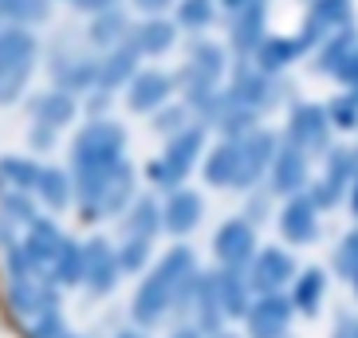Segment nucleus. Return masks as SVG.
Returning a JSON list of instances; mask_svg holds the SVG:
<instances>
[{
  "label": "nucleus",
  "instance_id": "a18cd8bd",
  "mask_svg": "<svg viewBox=\"0 0 358 338\" xmlns=\"http://www.w3.org/2000/svg\"><path fill=\"white\" fill-rule=\"evenodd\" d=\"M335 75H338V79H343L347 87H358V47L347 55V59H343V67H338Z\"/></svg>",
  "mask_w": 358,
  "mask_h": 338
},
{
  "label": "nucleus",
  "instance_id": "6e6552de",
  "mask_svg": "<svg viewBox=\"0 0 358 338\" xmlns=\"http://www.w3.org/2000/svg\"><path fill=\"white\" fill-rule=\"evenodd\" d=\"M287 138L292 149H323L327 146V110L323 106H295L287 118Z\"/></svg>",
  "mask_w": 358,
  "mask_h": 338
},
{
  "label": "nucleus",
  "instance_id": "1a4fd4ad",
  "mask_svg": "<svg viewBox=\"0 0 358 338\" xmlns=\"http://www.w3.org/2000/svg\"><path fill=\"white\" fill-rule=\"evenodd\" d=\"M127 205H134V173H130L127 161H118V166L106 173L103 189H99V201H95L91 221H95V216H115V212H122Z\"/></svg>",
  "mask_w": 358,
  "mask_h": 338
},
{
  "label": "nucleus",
  "instance_id": "864d4df0",
  "mask_svg": "<svg viewBox=\"0 0 358 338\" xmlns=\"http://www.w3.org/2000/svg\"><path fill=\"white\" fill-rule=\"evenodd\" d=\"M350 209L358 212V173H355V189H350Z\"/></svg>",
  "mask_w": 358,
  "mask_h": 338
},
{
  "label": "nucleus",
  "instance_id": "f704fd0d",
  "mask_svg": "<svg viewBox=\"0 0 358 338\" xmlns=\"http://www.w3.org/2000/svg\"><path fill=\"white\" fill-rule=\"evenodd\" d=\"M355 47H358V36H355V32H338L335 40H327V43H323L319 67H323V71H338V67H343V59H347Z\"/></svg>",
  "mask_w": 358,
  "mask_h": 338
},
{
  "label": "nucleus",
  "instance_id": "5701e85b",
  "mask_svg": "<svg viewBox=\"0 0 358 338\" xmlns=\"http://www.w3.org/2000/svg\"><path fill=\"white\" fill-rule=\"evenodd\" d=\"M268 98V79H264L260 71H241L236 79H232V91H229V103L232 106H244V110H252Z\"/></svg>",
  "mask_w": 358,
  "mask_h": 338
},
{
  "label": "nucleus",
  "instance_id": "79ce46f5",
  "mask_svg": "<svg viewBox=\"0 0 358 338\" xmlns=\"http://www.w3.org/2000/svg\"><path fill=\"white\" fill-rule=\"evenodd\" d=\"M24 83H28V71H0V106H8L20 95Z\"/></svg>",
  "mask_w": 358,
  "mask_h": 338
},
{
  "label": "nucleus",
  "instance_id": "c03bdc74",
  "mask_svg": "<svg viewBox=\"0 0 358 338\" xmlns=\"http://www.w3.org/2000/svg\"><path fill=\"white\" fill-rule=\"evenodd\" d=\"M181 24H185V28H201V24H209L213 20V8H209V4H193V0H189V4H181Z\"/></svg>",
  "mask_w": 358,
  "mask_h": 338
},
{
  "label": "nucleus",
  "instance_id": "473e14b6",
  "mask_svg": "<svg viewBox=\"0 0 358 338\" xmlns=\"http://www.w3.org/2000/svg\"><path fill=\"white\" fill-rule=\"evenodd\" d=\"M55 279L59 284H83V244H71L64 240V248H59V256H55Z\"/></svg>",
  "mask_w": 358,
  "mask_h": 338
},
{
  "label": "nucleus",
  "instance_id": "aec40b11",
  "mask_svg": "<svg viewBox=\"0 0 358 338\" xmlns=\"http://www.w3.org/2000/svg\"><path fill=\"white\" fill-rule=\"evenodd\" d=\"M32 115L43 130H55V126H67L75 118V98L64 95V91H52V95H40L32 103Z\"/></svg>",
  "mask_w": 358,
  "mask_h": 338
},
{
  "label": "nucleus",
  "instance_id": "de8ad7c7",
  "mask_svg": "<svg viewBox=\"0 0 358 338\" xmlns=\"http://www.w3.org/2000/svg\"><path fill=\"white\" fill-rule=\"evenodd\" d=\"M36 338H59V315L43 311V318L36 323Z\"/></svg>",
  "mask_w": 358,
  "mask_h": 338
},
{
  "label": "nucleus",
  "instance_id": "423d86ee",
  "mask_svg": "<svg viewBox=\"0 0 358 338\" xmlns=\"http://www.w3.org/2000/svg\"><path fill=\"white\" fill-rule=\"evenodd\" d=\"M213 248H217V260H221L229 272H241L248 260H252V248H256V236H252V224L244 221H229L221 224V233H217V240H213Z\"/></svg>",
  "mask_w": 358,
  "mask_h": 338
},
{
  "label": "nucleus",
  "instance_id": "ea45409f",
  "mask_svg": "<svg viewBox=\"0 0 358 338\" xmlns=\"http://www.w3.org/2000/svg\"><path fill=\"white\" fill-rule=\"evenodd\" d=\"M350 20V4H315L311 8V24H347Z\"/></svg>",
  "mask_w": 358,
  "mask_h": 338
},
{
  "label": "nucleus",
  "instance_id": "4c0bfd02",
  "mask_svg": "<svg viewBox=\"0 0 358 338\" xmlns=\"http://www.w3.org/2000/svg\"><path fill=\"white\" fill-rule=\"evenodd\" d=\"M115 260H118V272H138V267H146L150 240H127L122 252H115Z\"/></svg>",
  "mask_w": 358,
  "mask_h": 338
},
{
  "label": "nucleus",
  "instance_id": "cd10ccee",
  "mask_svg": "<svg viewBox=\"0 0 358 338\" xmlns=\"http://www.w3.org/2000/svg\"><path fill=\"white\" fill-rule=\"evenodd\" d=\"M197 318H201V330H221V299H217V284H213V275H205V279H197Z\"/></svg>",
  "mask_w": 358,
  "mask_h": 338
},
{
  "label": "nucleus",
  "instance_id": "f03ea898",
  "mask_svg": "<svg viewBox=\"0 0 358 338\" xmlns=\"http://www.w3.org/2000/svg\"><path fill=\"white\" fill-rule=\"evenodd\" d=\"M122 142H127V134H122L118 122L95 118L71 146L75 173H106V169H115L122 161Z\"/></svg>",
  "mask_w": 358,
  "mask_h": 338
},
{
  "label": "nucleus",
  "instance_id": "8fccbe9b",
  "mask_svg": "<svg viewBox=\"0 0 358 338\" xmlns=\"http://www.w3.org/2000/svg\"><path fill=\"white\" fill-rule=\"evenodd\" d=\"M335 338H358V323H350V318H343V330H338Z\"/></svg>",
  "mask_w": 358,
  "mask_h": 338
},
{
  "label": "nucleus",
  "instance_id": "7ed1b4c3",
  "mask_svg": "<svg viewBox=\"0 0 358 338\" xmlns=\"http://www.w3.org/2000/svg\"><path fill=\"white\" fill-rule=\"evenodd\" d=\"M201 142H205V130L201 126H185L181 134H173L169 146H166V158L150 166V177L158 181V185H178V181L193 169V161H197Z\"/></svg>",
  "mask_w": 358,
  "mask_h": 338
},
{
  "label": "nucleus",
  "instance_id": "c756f323",
  "mask_svg": "<svg viewBox=\"0 0 358 338\" xmlns=\"http://www.w3.org/2000/svg\"><path fill=\"white\" fill-rule=\"evenodd\" d=\"M189 71L197 75V79H205V83H217L221 71H224V52L217 47V43H193Z\"/></svg>",
  "mask_w": 358,
  "mask_h": 338
},
{
  "label": "nucleus",
  "instance_id": "5fc2aeb1",
  "mask_svg": "<svg viewBox=\"0 0 358 338\" xmlns=\"http://www.w3.org/2000/svg\"><path fill=\"white\" fill-rule=\"evenodd\" d=\"M118 338H142V335H138V330H122Z\"/></svg>",
  "mask_w": 358,
  "mask_h": 338
},
{
  "label": "nucleus",
  "instance_id": "f3484780",
  "mask_svg": "<svg viewBox=\"0 0 358 338\" xmlns=\"http://www.w3.org/2000/svg\"><path fill=\"white\" fill-rule=\"evenodd\" d=\"M36 59V40L20 28L0 32V71H32Z\"/></svg>",
  "mask_w": 358,
  "mask_h": 338
},
{
  "label": "nucleus",
  "instance_id": "3c124183",
  "mask_svg": "<svg viewBox=\"0 0 358 338\" xmlns=\"http://www.w3.org/2000/svg\"><path fill=\"white\" fill-rule=\"evenodd\" d=\"M103 106H110V95H99V98H91V115H103Z\"/></svg>",
  "mask_w": 358,
  "mask_h": 338
},
{
  "label": "nucleus",
  "instance_id": "4468645a",
  "mask_svg": "<svg viewBox=\"0 0 358 338\" xmlns=\"http://www.w3.org/2000/svg\"><path fill=\"white\" fill-rule=\"evenodd\" d=\"M162 224H166L173 236L193 233V228L201 224V197H197V193H189V189H178L166 201V209H162Z\"/></svg>",
  "mask_w": 358,
  "mask_h": 338
},
{
  "label": "nucleus",
  "instance_id": "e433bc0d",
  "mask_svg": "<svg viewBox=\"0 0 358 338\" xmlns=\"http://www.w3.org/2000/svg\"><path fill=\"white\" fill-rule=\"evenodd\" d=\"M48 4H32V0H0V20H43Z\"/></svg>",
  "mask_w": 358,
  "mask_h": 338
},
{
  "label": "nucleus",
  "instance_id": "393cba45",
  "mask_svg": "<svg viewBox=\"0 0 358 338\" xmlns=\"http://www.w3.org/2000/svg\"><path fill=\"white\" fill-rule=\"evenodd\" d=\"M173 43V24L169 20H146L138 24L134 36H130V47L134 52H150V55H162Z\"/></svg>",
  "mask_w": 358,
  "mask_h": 338
},
{
  "label": "nucleus",
  "instance_id": "2f4dec72",
  "mask_svg": "<svg viewBox=\"0 0 358 338\" xmlns=\"http://www.w3.org/2000/svg\"><path fill=\"white\" fill-rule=\"evenodd\" d=\"M122 36H127V16L118 8H103L95 16V24H91V40H95L99 47H118Z\"/></svg>",
  "mask_w": 358,
  "mask_h": 338
},
{
  "label": "nucleus",
  "instance_id": "c9c22d12",
  "mask_svg": "<svg viewBox=\"0 0 358 338\" xmlns=\"http://www.w3.org/2000/svg\"><path fill=\"white\" fill-rule=\"evenodd\" d=\"M0 177L12 181V185H36V177H40V169L32 166V161H24V158H0Z\"/></svg>",
  "mask_w": 358,
  "mask_h": 338
},
{
  "label": "nucleus",
  "instance_id": "b1692460",
  "mask_svg": "<svg viewBox=\"0 0 358 338\" xmlns=\"http://www.w3.org/2000/svg\"><path fill=\"white\" fill-rule=\"evenodd\" d=\"M162 228V212L150 197H138L130 205V216H127V240H150V236Z\"/></svg>",
  "mask_w": 358,
  "mask_h": 338
},
{
  "label": "nucleus",
  "instance_id": "39448f33",
  "mask_svg": "<svg viewBox=\"0 0 358 338\" xmlns=\"http://www.w3.org/2000/svg\"><path fill=\"white\" fill-rule=\"evenodd\" d=\"M287 323H292V299L284 295H264L256 299V307H248L252 338H287Z\"/></svg>",
  "mask_w": 358,
  "mask_h": 338
},
{
  "label": "nucleus",
  "instance_id": "a19ab883",
  "mask_svg": "<svg viewBox=\"0 0 358 338\" xmlns=\"http://www.w3.org/2000/svg\"><path fill=\"white\" fill-rule=\"evenodd\" d=\"M0 205H4V216H8V221H28V224L36 221L28 197H20V193H4V201H0Z\"/></svg>",
  "mask_w": 358,
  "mask_h": 338
},
{
  "label": "nucleus",
  "instance_id": "603ef678",
  "mask_svg": "<svg viewBox=\"0 0 358 338\" xmlns=\"http://www.w3.org/2000/svg\"><path fill=\"white\" fill-rule=\"evenodd\" d=\"M169 338H201V330H193V327H181V330H173Z\"/></svg>",
  "mask_w": 358,
  "mask_h": 338
},
{
  "label": "nucleus",
  "instance_id": "4be33fe9",
  "mask_svg": "<svg viewBox=\"0 0 358 338\" xmlns=\"http://www.w3.org/2000/svg\"><path fill=\"white\" fill-rule=\"evenodd\" d=\"M303 47H307L303 40H284V36H275V40H260V47H256L260 75H264V71H280L284 64L299 59V55H303Z\"/></svg>",
  "mask_w": 358,
  "mask_h": 338
},
{
  "label": "nucleus",
  "instance_id": "bb28decb",
  "mask_svg": "<svg viewBox=\"0 0 358 338\" xmlns=\"http://www.w3.org/2000/svg\"><path fill=\"white\" fill-rule=\"evenodd\" d=\"M236 142H224V146L213 149V158L205 161V181L209 185H236Z\"/></svg>",
  "mask_w": 358,
  "mask_h": 338
},
{
  "label": "nucleus",
  "instance_id": "a211bd4d",
  "mask_svg": "<svg viewBox=\"0 0 358 338\" xmlns=\"http://www.w3.org/2000/svg\"><path fill=\"white\" fill-rule=\"evenodd\" d=\"M134 75H138V52L130 47V43H122V47H115V52L106 55V64L99 67V87L110 95V87L130 83Z\"/></svg>",
  "mask_w": 358,
  "mask_h": 338
},
{
  "label": "nucleus",
  "instance_id": "6ab92c4d",
  "mask_svg": "<svg viewBox=\"0 0 358 338\" xmlns=\"http://www.w3.org/2000/svg\"><path fill=\"white\" fill-rule=\"evenodd\" d=\"M213 284H217V299H221V311L232 318L248 315V284H244L241 272H229L224 267L221 275H213Z\"/></svg>",
  "mask_w": 358,
  "mask_h": 338
},
{
  "label": "nucleus",
  "instance_id": "c85d7f7f",
  "mask_svg": "<svg viewBox=\"0 0 358 338\" xmlns=\"http://www.w3.org/2000/svg\"><path fill=\"white\" fill-rule=\"evenodd\" d=\"M323 291H327V275L319 272V267H311V272H303L299 279H295L292 307H299L303 315H315V311H319V299H323Z\"/></svg>",
  "mask_w": 358,
  "mask_h": 338
},
{
  "label": "nucleus",
  "instance_id": "4d7b16f0",
  "mask_svg": "<svg viewBox=\"0 0 358 338\" xmlns=\"http://www.w3.org/2000/svg\"><path fill=\"white\" fill-rule=\"evenodd\" d=\"M355 287H358V275H355Z\"/></svg>",
  "mask_w": 358,
  "mask_h": 338
},
{
  "label": "nucleus",
  "instance_id": "58836bf2",
  "mask_svg": "<svg viewBox=\"0 0 358 338\" xmlns=\"http://www.w3.org/2000/svg\"><path fill=\"white\" fill-rule=\"evenodd\" d=\"M327 122H335V126H355V122H358V91H355V95L335 98L331 110H327Z\"/></svg>",
  "mask_w": 358,
  "mask_h": 338
},
{
  "label": "nucleus",
  "instance_id": "412c9836",
  "mask_svg": "<svg viewBox=\"0 0 358 338\" xmlns=\"http://www.w3.org/2000/svg\"><path fill=\"white\" fill-rule=\"evenodd\" d=\"M303 181H307V161H303L299 149L287 146L284 154H275V161H272V185H275V189H280V193H295Z\"/></svg>",
  "mask_w": 358,
  "mask_h": 338
},
{
  "label": "nucleus",
  "instance_id": "9b49d317",
  "mask_svg": "<svg viewBox=\"0 0 358 338\" xmlns=\"http://www.w3.org/2000/svg\"><path fill=\"white\" fill-rule=\"evenodd\" d=\"M229 32L236 52H256L264 40V4H229Z\"/></svg>",
  "mask_w": 358,
  "mask_h": 338
},
{
  "label": "nucleus",
  "instance_id": "20e7f679",
  "mask_svg": "<svg viewBox=\"0 0 358 338\" xmlns=\"http://www.w3.org/2000/svg\"><path fill=\"white\" fill-rule=\"evenodd\" d=\"M275 161V138L272 134H244L236 138V189H248L264 169Z\"/></svg>",
  "mask_w": 358,
  "mask_h": 338
},
{
  "label": "nucleus",
  "instance_id": "37998d69",
  "mask_svg": "<svg viewBox=\"0 0 358 338\" xmlns=\"http://www.w3.org/2000/svg\"><path fill=\"white\" fill-rule=\"evenodd\" d=\"M335 267H338V272H343V275H350V279H355V275H358V228H355V233H350V240L343 244V252H338Z\"/></svg>",
  "mask_w": 358,
  "mask_h": 338
},
{
  "label": "nucleus",
  "instance_id": "9d476101",
  "mask_svg": "<svg viewBox=\"0 0 358 338\" xmlns=\"http://www.w3.org/2000/svg\"><path fill=\"white\" fill-rule=\"evenodd\" d=\"M292 275H295L292 256L280 252V248H264V252L256 256L252 272H248V284H252L256 291H264V295H275V287L287 284Z\"/></svg>",
  "mask_w": 358,
  "mask_h": 338
},
{
  "label": "nucleus",
  "instance_id": "f257e3e1",
  "mask_svg": "<svg viewBox=\"0 0 358 338\" xmlns=\"http://www.w3.org/2000/svg\"><path fill=\"white\" fill-rule=\"evenodd\" d=\"M193 252L189 248H173L169 256H162V264L146 275V284L138 287L134 303H130V315L150 327V323H158L166 315L173 299H185L193 291Z\"/></svg>",
  "mask_w": 358,
  "mask_h": 338
},
{
  "label": "nucleus",
  "instance_id": "dca6fc26",
  "mask_svg": "<svg viewBox=\"0 0 358 338\" xmlns=\"http://www.w3.org/2000/svg\"><path fill=\"white\" fill-rule=\"evenodd\" d=\"M280 224H284V236L295 244H307L319 236V221H315V205H311V197H292L284 209V216H280Z\"/></svg>",
  "mask_w": 358,
  "mask_h": 338
},
{
  "label": "nucleus",
  "instance_id": "72a5a7b5",
  "mask_svg": "<svg viewBox=\"0 0 358 338\" xmlns=\"http://www.w3.org/2000/svg\"><path fill=\"white\" fill-rule=\"evenodd\" d=\"M55 79H59V91L71 95V91H83V87L99 83V67L91 64V59H79V64H71V67H59Z\"/></svg>",
  "mask_w": 358,
  "mask_h": 338
},
{
  "label": "nucleus",
  "instance_id": "a878e982",
  "mask_svg": "<svg viewBox=\"0 0 358 338\" xmlns=\"http://www.w3.org/2000/svg\"><path fill=\"white\" fill-rule=\"evenodd\" d=\"M8 303L16 307L20 315H43V311H52L55 295H52V291H43V287H36L32 279H24V284H12Z\"/></svg>",
  "mask_w": 358,
  "mask_h": 338
},
{
  "label": "nucleus",
  "instance_id": "0eeeda50",
  "mask_svg": "<svg viewBox=\"0 0 358 338\" xmlns=\"http://www.w3.org/2000/svg\"><path fill=\"white\" fill-rule=\"evenodd\" d=\"M118 260L115 252L106 248V240H91L83 244V284L95 291V295H106L110 287L118 284Z\"/></svg>",
  "mask_w": 358,
  "mask_h": 338
},
{
  "label": "nucleus",
  "instance_id": "49530a36",
  "mask_svg": "<svg viewBox=\"0 0 358 338\" xmlns=\"http://www.w3.org/2000/svg\"><path fill=\"white\" fill-rule=\"evenodd\" d=\"M154 122H158V130H173V134H181V122H185V110H181V106H169V115H158Z\"/></svg>",
  "mask_w": 358,
  "mask_h": 338
},
{
  "label": "nucleus",
  "instance_id": "7c9ffc66",
  "mask_svg": "<svg viewBox=\"0 0 358 338\" xmlns=\"http://www.w3.org/2000/svg\"><path fill=\"white\" fill-rule=\"evenodd\" d=\"M36 193L43 197V205H52V209H67V201H71V181H67L64 169H40V177H36Z\"/></svg>",
  "mask_w": 358,
  "mask_h": 338
},
{
  "label": "nucleus",
  "instance_id": "09e8293b",
  "mask_svg": "<svg viewBox=\"0 0 358 338\" xmlns=\"http://www.w3.org/2000/svg\"><path fill=\"white\" fill-rule=\"evenodd\" d=\"M32 146H36V149H48V146H52V130L36 126V130H32Z\"/></svg>",
  "mask_w": 358,
  "mask_h": 338
},
{
  "label": "nucleus",
  "instance_id": "6e6d98bb",
  "mask_svg": "<svg viewBox=\"0 0 358 338\" xmlns=\"http://www.w3.org/2000/svg\"><path fill=\"white\" fill-rule=\"evenodd\" d=\"M217 338H232V335H217Z\"/></svg>",
  "mask_w": 358,
  "mask_h": 338
},
{
  "label": "nucleus",
  "instance_id": "f8f14e48",
  "mask_svg": "<svg viewBox=\"0 0 358 338\" xmlns=\"http://www.w3.org/2000/svg\"><path fill=\"white\" fill-rule=\"evenodd\" d=\"M355 173H358V158H355V154H347V149H331V177H327L323 185H315L311 205H315V209H331V205L343 197L347 177H355Z\"/></svg>",
  "mask_w": 358,
  "mask_h": 338
},
{
  "label": "nucleus",
  "instance_id": "2eb2a0df",
  "mask_svg": "<svg viewBox=\"0 0 358 338\" xmlns=\"http://www.w3.org/2000/svg\"><path fill=\"white\" fill-rule=\"evenodd\" d=\"M59 248H64V236H59V228H55L52 221H40V216H36V221H32V233H28V240H24V256L32 260V267L55 264Z\"/></svg>",
  "mask_w": 358,
  "mask_h": 338
},
{
  "label": "nucleus",
  "instance_id": "ddd939ff",
  "mask_svg": "<svg viewBox=\"0 0 358 338\" xmlns=\"http://www.w3.org/2000/svg\"><path fill=\"white\" fill-rule=\"evenodd\" d=\"M169 91H173V79H169V75L142 71V75H134V79H130L127 98H130V106H134V110H158V106L169 98Z\"/></svg>",
  "mask_w": 358,
  "mask_h": 338
}]
</instances>
